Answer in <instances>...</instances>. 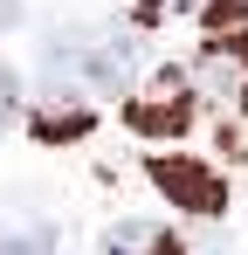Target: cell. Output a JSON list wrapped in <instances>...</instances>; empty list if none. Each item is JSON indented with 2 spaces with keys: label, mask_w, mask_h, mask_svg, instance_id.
Segmentation results:
<instances>
[{
  "label": "cell",
  "mask_w": 248,
  "mask_h": 255,
  "mask_svg": "<svg viewBox=\"0 0 248 255\" xmlns=\"http://www.w3.org/2000/svg\"><path fill=\"white\" fill-rule=\"evenodd\" d=\"M152 179L165 186V200H172V207H186V214H221V207H228L221 179H214L207 166H193V159H159Z\"/></svg>",
  "instance_id": "3957f363"
},
{
  "label": "cell",
  "mask_w": 248,
  "mask_h": 255,
  "mask_svg": "<svg viewBox=\"0 0 248 255\" xmlns=\"http://www.w3.org/2000/svg\"><path fill=\"white\" fill-rule=\"evenodd\" d=\"M7 28H21V0H0V35Z\"/></svg>",
  "instance_id": "9c48e42d"
},
{
  "label": "cell",
  "mask_w": 248,
  "mask_h": 255,
  "mask_svg": "<svg viewBox=\"0 0 248 255\" xmlns=\"http://www.w3.org/2000/svg\"><path fill=\"white\" fill-rule=\"evenodd\" d=\"M35 131H41V138H83V131H90V104L48 97V104L35 111Z\"/></svg>",
  "instance_id": "52a82bcc"
},
{
  "label": "cell",
  "mask_w": 248,
  "mask_h": 255,
  "mask_svg": "<svg viewBox=\"0 0 248 255\" xmlns=\"http://www.w3.org/2000/svg\"><path fill=\"white\" fill-rule=\"evenodd\" d=\"M0 255H55V221H41V214L7 221L0 228Z\"/></svg>",
  "instance_id": "8992f818"
},
{
  "label": "cell",
  "mask_w": 248,
  "mask_h": 255,
  "mask_svg": "<svg viewBox=\"0 0 248 255\" xmlns=\"http://www.w3.org/2000/svg\"><path fill=\"white\" fill-rule=\"evenodd\" d=\"M124 118H131V131H145V138H172V131H186V125H193L186 76H179V69H159L145 97H131V104H124Z\"/></svg>",
  "instance_id": "7a4b0ae2"
},
{
  "label": "cell",
  "mask_w": 248,
  "mask_h": 255,
  "mask_svg": "<svg viewBox=\"0 0 248 255\" xmlns=\"http://www.w3.org/2000/svg\"><path fill=\"white\" fill-rule=\"evenodd\" d=\"M193 90L221 111H248V35H221L193 62Z\"/></svg>",
  "instance_id": "6da1fadb"
},
{
  "label": "cell",
  "mask_w": 248,
  "mask_h": 255,
  "mask_svg": "<svg viewBox=\"0 0 248 255\" xmlns=\"http://www.w3.org/2000/svg\"><path fill=\"white\" fill-rule=\"evenodd\" d=\"M104 255H186V249H179L165 228H152V221H111Z\"/></svg>",
  "instance_id": "277c9868"
},
{
  "label": "cell",
  "mask_w": 248,
  "mask_h": 255,
  "mask_svg": "<svg viewBox=\"0 0 248 255\" xmlns=\"http://www.w3.org/2000/svg\"><path fill=\"white\" fill-rule=\"evenodd\" d=\"M152 14H200L207 28H228V21H242V14H248V0H145L138 21H152Z\"/></svg>",
  "instance_id": "5b68a950"
},
{
  "label": "cell",
  "mask_w": 248,
  "mask_h": 255,
  "mask_svg": "<svg viewBox=\"0 0 248 255\" xmlns=\"http://www.w3.org/2000/svg\"><path fill=\"white\" fill-rule=\"evenodd\" d=\"M14 118H21V76H14V69L0 62V131L14 125Z\"/></svg>",
  "instance_id": "ba28073f"
}]
</instances>
